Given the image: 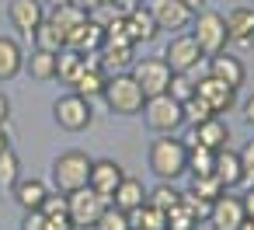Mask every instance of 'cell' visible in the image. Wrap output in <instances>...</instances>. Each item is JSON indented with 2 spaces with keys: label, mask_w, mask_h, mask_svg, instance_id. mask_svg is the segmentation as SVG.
Returning <instances> with one entry per match:
<instances>
[{
  "label": "cell",
  "mask_w": 254,
  "mask_h": 230,
  "mask_svg": "<svg viewBox=\"0 0 254 230\" xmlns=\"http://www.w3.org/2000/svg\"><path fill=\"white\" fill-rule=\"evenodd\" d=\"M105 105L112 115H139L143 112V87L132 80V74H112L105 80V91H101Z\"/></svg>",
  "instance_id": "cell-1"
},
{
  "label": "cell",
  "mask_w": 254,
  "mask_h": 230,
  "mask_svg": "<svg viewBox=\"0 0 254 230\" xmlns=\"http://www.w3.org/2000/svg\"><path fill=\"white\" fill-rule=\"evenodd\" d=\"M150 167L160 181H174L178 174L188 171V147L185 140H174V136H160L150 143Z\"/></svg>",
  "instance_id": "cell-2"
},
{
  "label": "cell",
  "mask_w": 254,
  "mask_h": 230,
  "mask_svg": "<svg viewBox=\"0 0 254 230\" xmlns=\"http://www.w3.org/2000/svg\"><path fill=\"white\" fill-rule=\"evenodd\" d=\"M91 157L84 150H66L53 160V188L60 195H70L77 188H87V178H91Z\"/></svg>",
  "instance_id": "cell-3"
},
{
  "label": "cell",
  "mask_w": 254,
  "mask_h": 230,
  "mask_svg": "<svg viewBox=\"0 0 254 230\" xmlns=\"http://www.w3.org/2000/svg\"><path fill=\"white\" fill-rule=\"evenodd\" d=\"M108 209V199L98 195L94 188H77L66 195V213L73 230H94V223L101 220V213Z\"/></svg>",
  "instance_id": "cell-4"
},
{
  "label": "cell",
  "mask_w": 254,
  "mask_h": 230,
  "mask_svg": "<svg viewBox=\"0 0 254 230\" xmlns=\"http://www.w3.org/2000/svg\"><path fill=\"white\" fill-rule=\"evenodd\" d=\"M191 39L198 42V49H202V56L209 60V56H216V53H223L226 49V21H223V14L219 11H202L198 18H191Z\"/></svg>",
  "instance_id": "cell-5"
},
{
  "label": "cell",
  "mask_w": 254,
  "mask_h": 230,
  "mask_svg": "<svg viewBox=\"0 0 254 230\" xmlns=\"http://www.w3.org/2000/svg\"><path fill=\"white\" fill-rule=\"evenodd\" d=\"M53 119H56V126L66 129V133H84V129L94 122V108H91L87 98H80V94L70 91V94L56 98V105H53Z\"/></svg>",
  "instance_id": "cell-6"
},
{
  "label": "cell",
  "mask_w": 254,
  "mask_h": 230,
  "mask_svg": "<svg viewBox=\"0 0 254 230\" xmlns=\"http://www.w3.org/2000/svg\"><path fill=\"white\" fill-rule=\"evenodd\" d=\"M143 119H146V126H150L153 133L171 136V133L185 122V115H181V101H174L171 94L146 98V101H143Z\"/></svg>",
  "instance_id": "cell-7"
},
{
  "label": "cell",
  "mask_w": 254,
  "mask_h": 230,
  "mask_svg": "<svg viewBox=\"0 0 254 230\" xmlns=\"http://www.w3.org/2000/svg\"><path fill=\"white\" fill-rule=\"evenodd\" d=\"M129 74H132V80L143 87V98L167 94V84H171V67L164 63V56H146V60H136Z\"/></svg>",
  "instance_id": "cell-8"
},
{
  "label": "cell",
  "mask_w": 254,
  "mask_h": 230,
  "mask_svg": "<svg viewBox=\"0 0 254 230\" xmlns=\"http://www.w3.org/2000/svg\"><path fill=\"white\" fill-rule=\"evenodd\" d=\"M202 60H205V56H202L198 42L191 39V32L171 35V42H167V49H164V63L171 67V74H191Z\"/></svg>",
  "instance_id": "cell-9"
},
{
  "label": "cell",
  "mask_w": 254,
  "mask_h": 230,
  "mask_svg": "<svg viewBox=\"0 0 254 230\" xmlns=\"http://www.w3.org/2000/svg\"><path fill=\"white\" fill-rule=\"evenodd\" d=\"M146 11H150L153 25L160 32H171V35L191 28V18H195V11H188L181 0H146Z\"/></svg>",
  "instance_id": "cell-10"
},
{
  "label": "cell",
  "mask_w": 254,
  "mask_h": 230,
  "mask_svg": "<svg viewBox=\"0 0 254 230\" xmlns=\"http://www.w3.org/2000/svg\"><path fill=\"white\" fill-rule=\"evenodd\" d=\"M105 80H108V74L101 70V56H98V53H87V56H84L80 74H77V77H73V84H70V91L91 101V98H101Z\"/></svg>",
  "instance_id": "cell-11"
},
{
  "label": "cell",
  "mask_w": 254,
  "mask_h": 230,
  "mask_svg": "<svg viewBox=\"0 0 254 230\" xmlns=\"http://www.w3.org/2000/svg\"><path fill=\"white\" fill-rule=\"evenodd\" d=\"M7 21L21 35L32 39V32L46 21V4H42V0H11V4H7Z\"/></svg>",
  "instance_id": "cell-12"
},
{
  "label": "cell",
  "mask_w": 254,
  "mask_h": 230,
  "mask_svg": "<svg viewBox=\"0 0 254 230\" xmlns=\"http://www.w3.org/2000/svg\"><path fill=\"white\" fill-rule=\"evenodd\" d=\"M247 220L244 206H240V195H219L212 199V209H209V223L212 230H240V223Z\"/></svg>",
  "instance_id": "cell-13"
},
{
  "label": "cell",
  "mask_w": 254,
  "mask_h": 230,
  "mask_svg": "<svg viewBox=\"0 0 254 230\" xmlns=\"http://www.w3.org/2000/svg\"><path fill=\"white\" fill-rule=\"evenodd\" d=\"M226 143H230V126H226L219 115H212V119L191 126V133H188V140H185V147H209V150H219V147H226Z\"/></svg>",
  "instance_id": "cell-14"
},
{
  "label": "cell",
  "mask_w": 254,
  "mask_h": 230,
  "mask_svg": "<svg viewBox=\"0 0 254 230\" xmlns=\"http://www.w3.org/2000/svg\"><path fill=\"white\" fill-rule=\"evenodd\" d=\"M195 94L202 98V101H209V108L219 115V112H230L233 105H237V91L233 87H226L223 80H216V77H202V80H195Z\"/></svg>",
  "instance_id": "cell-15"
},
{
  "label": "cell",
  "mask_w": 254,
  "mask_h": 230,
  "mask_svg": "<svg viewBox=\"0 0 254 230\" xmlns=\"http://www.w3.org/2000/svg\"><path fill=\"white\" fill-rule=\"evenodd\" d=\"M105 46V28L98 25V21H80L70 35H66V49H73V53H80V56H87V53H98Z\"/></svg>",
  "instance_id": "cell-16"
},
{
  "label": "cell",
  "mask_w": 254,
  "mask_h": 230,
  "mask_svg": "<svg viewBox=\"0 0 254 230\" xmlns=\"http://www.w3.org/2000/svg\"><path fill=\"white\" fill-rule=\"evenodd\" d=\"M209 77H216V80H223L226 87H240L244 84V77H247V70H244V63H240V56H230L226 49L223 53H216V56H209Z\"/></svg>",
  "instance_id": "cell-17"
},
{
  "label": "cell",
  "mask_w": 254,
  "mask_h": 230,
  "mask_svg": "<svg viewBox=\"0 0 254 230\" xmlns=\"http://www.w3.org/2000/svg\"><path fill=\"white\" fill-rule=\"evenodd\" d=\"M126 178V171L115 164V160H94L91 164V178H87V188H94L98 195L112 199V192L119 188V181Z\"/></svg>",
  "instance_id": "cell-18"
},
{
  "label": "cell",
  "mask_w": 254,
  "mask_h": 230,
  "mask_svg": "<svg viewBox=\"0 0 254 230\" xmlns=\"http://www.w3.org/2000/svg\"><path fill=\"white\" fill-rule=\"evenodd\" d=\"M212 174L223 181V188H226V192H230V188H237V185H244V167H240V157H237L230 147H219V150H216Z\"/></svg>",
  "instance_id": "cell-19"
},
{
  "label": "cell",
  "mask_w": 254,
  "mask_h": 230,
  "mask_svg": "<svg viewBox=\"0 0 254 230\" xmlns=\"http://www.w3.org/2000/svg\"><path fill=\"white\" fill-rule=\"evenodd\" d=\"M226 39L237 46H251L254 42V7H233L226 18Z\"/></svg>",
  "instance_id": "cell-20"
},
{
  "label": "cell",
  "mask_w": 254,
  "mask_h": 230,
  "mask_svg": "<svg viewBox=\"0 0 254 230\" xmlns=\"http://www.w3.org/2000/svg\"><path fill=\"white\" fill-rule=\"evenodd\" d=\"M25 70V49L18 39L0 35V80H14Z\"/></svg>",
  "instance_id": "cell-21"
},
{
  "label": "cell",
  "mask_w": 254,
  "mask_h": 230,
  "mask_svg": "<svg viewBox=\"0 0 254 230\" xmlns=\"http://www.w3.org/2000/svg\"><path fill=\"white\" fill-rule=\"evenodd\" d=\"M157 32H160V28L153 25V18H150V11H146V4L126 14V35H129V42H132V46H139V42H153V39H157Z\"/></svg>",
  "instance_id": "cell-22"
},
{
  "label": "cell",
  "mask_w": 254,
  "mask_h": 230,
  "mask_svg": "<svg viewBox=\"0 0 254 230\" xmlns=\"http://www.w3.org/2000/svg\"><path fill=\"white\" fill-rule=\"evenodd\" d=\"M11 192H14V202H18L25 213H32V209H42V202H46V195H49V185L39 181V178H21Z\"/></svg>",
  "instance_id": "cell-23"
},
{
  "label": "cell",
  "mask_w": 254,
  "mask_h": 230,
  "mask_svg": "<svg viewBox=\"0 0 254 230\" xmlns=\"http://www.w3.org/2000/svg\"><path fill=\"white\" fill-rule=\"evenodd\" d=\"M108 202H112L115 209L129 213V209H136V206H143V202H146V185H143L139 178H122Z\"/></svg>",
  "instance_id": "cell-24"
},
{
  "label": "cell",
  "mask_w": 254,
  "mask_h": 230,
  "mask_svg": "<svg viewBox=\"0 0 254 230\" xmlns=\"http://www.w3.org/2000/svg\"><path fill=\"white\" fill-rule=\"evenodd\" d=\"M98 56H101V70L112 77V74H129L132 70V46H101L98 49Z\"/></svg>",
  "instance_id": "cell-25"
},
{
  "label": "cell",
  "mask_w": 254,
  "mask_h": 230,
  "mask_svg": "<svg viewBox=\"0 0 254 230\" xmlns=\"http://www.w3.org/2000/svg\"><path fill=\"white\" fill-rule=\"evenodd\" d=\"M25 70L39 80V84H49L56 80V53H46V49H32V56H25Z\"/></svg>",
  "instance_id": "cell-26"
},
{
  "label": "cell",
  "mask_w": 254,
  "mask_h": 230,
  "mask_svg": "<svg viewBox=\"0 0 254 230\" xmlns=\"http://www.w3.org/2000/svg\"><path fill=\"white\" fill-rule=\"evenodd\" d=\"M129 216V227L132 230H167V213H160V209H153V206H136V209H129L126 213Z\"/></svg>",
  "instance_id": "cell-27"
},
{
  "label": "cell",
  "mask_w": 254,
  "mask_h": 230,
  "mask_svg": "<svg viewBox=\"0 0 254 230\" xmlns=\"http://www.w3.org/2000/svg\"><path fill=\"white\" fill-rule=\"evenodd\" d=\"M46 18H49L63 35H70V32H73L80 21H87L91 14H87V11H80V7H73V4H63V7H49V11H46Z\"/></svg>",
  "instance_id": "cell-28"
},
{
  "label": "cell",
  "mask_w": 254,
  "mask_h": 230,
  "mask_svg": "<svg viewBox=\"0 0 254 230\" xmlns=\"http://www.w3.org/2000/svg\"><path fill=\"white\" fill-rule=\"evenodd\" d=\"M32 42H35V49H46V53H60V49H66V35H63L49 18L32 32Z\"/></svg>",
  "instance_id": "cell-29"
},
{
  "label": "cell",
  "mask_w": 254,
  "mask_h": 230,
  "mask_svg": "<svg viewBox=\"0 0 254 230\" xmlns=\"http://www.w3.org/2000/svg\"><path fill=\"white\" fill-rule=\"evenodd\" d=\"M80 67H84V56L80 53H73V49H60L56 53V80L60 84H73V77L80 74Z\"/></svg>",
  "instance_id": "cell-30"
},
{
  "label": "cell",
  "mask_w": 254,
  "mask_h": 230,
  "mask_svg": "<svg viewBox=\"0 0 254 230\" xmlns=\"http://www.w3.org/2000/svg\"><path fill=\"white\" fill-rule=\"evenodd\" d=\"M18 181H21V160L14 150H4L0 153V192H11Z\"/></svg>",
  "instance_id": "cell-31"
},
{
  "label": "cell",
  "mask_w": 254,
  "mask_h": 230,
  "mask_svg": "<svg viewBox=\"0 0 254 230\" xmlns=\"http://www.w3.org/2000/svg\"><path fill=\"white\" fill-rule=\"evenodd\" d=\"M178 188L171 185V181H160L157 188H146V206H153V209H160V213H167V209H174L178 206Z\"/></svg>",
  "instance_id": "cell-32"
},
{
  "label": "cell",
  "mask_w": 254,
  "mask_h": 230,
  "mask_svg": "<svg viewBox=\"0 0 254 230\" xmlns=\"http://www.w3.org/2000/svg\"><path fill=\"white\" fill-rule=\"evenodd\" d=\"M178 206H181L195 223H209V209H212V202H209V199H202V195H195L191 188L178 195Z\"/></svg>",
  "instance_id": "cell-33"
},
{
  "label": "cell",
  "mask_w": 254,
  "mask_h": 230,
  "mask_svg": "<svg viewBox=\"0 0 254 230\" xmlns=\"http://www.w3.org/2000/svg\"><path fill=\"white\" fill-rule=\"evenodd\" d=\"M212 160H216V150H209V147H188V171H191V178L212 174Z\"/></svg>",
  "instance_id": "cell-34"
},
{
  "label": "cell",
  "mask_w": 254,
  "mask_h": 230,
  "mask_svg": "<svg viewBox=\"0 0 254 230\" xmlns=\"http://www.w3.org/2000/svg\"><path fill=\"white\" fill-rule=\"evenodd\" d=\"M181 115H185V122H188V126H198V122H205V119H212L216 112L209 108V101H202V98L195 94V98H188V101L181 105Z\"/></svg>",
  "instance_id": "cell-35"
},
{
  "label": "cell",
  "mask_w": 254,
  "mask_h": 230,
  "mask_svg": "<svg viewBox=\"0 0 254 230\" xmlns=\"http://www.w3.org/2000/svg\"><path fill=\"white\" fill-rule=\"evenodd\" d=\"M191 192L212 202V199H219L226 188H223V181H219L216 174H198V178H191Z\"/></svg>",
  "instance_id": "cell-36"
},
{
  "label": "cell",
  "mask_w": 254,
  "mask_h": 230,
  "mask_svg": "<svg viewBox=\"0 0 254 230\" xmlns=\"http://www.w3.org/2000/svg\"><path fill=\"white\" fill-rule=\"evenodd\" d=\"M167 94L174 98V101H188V98H195V80L188 77V74H171V84H167Z\"/></svg>",
  "instance_id": "cell-37"
},
{
  "label": "cell",
  "mask_w": 254,
  "mask_h": 230,
  "mask_svg": "<svg viewBox=\"0 0 254 230\" xmlns=\"http://www.w3.org/2000/svg\"><path fill=\"white\" fill-rule=\"evenodd\" d=\"M94 230H132V227H129V216L108 202V209L101 213V220L94 223Z\"/></svg>",
  "instance_id": "cell-38"
},
{
  "label": "cell",
  "mask_w": 254,
  "mask_h": 230,
  "mask_svg": "<svg viewBox=\"0 0 254 230\" xmlns=\"http://www.w3.org/2000/svg\"><path fill=\"white\" fill-rule=\"evenodd\" d=\"M198 223L181 209V206H174V209H167V230H195Z\"/></svg>",
  "instance_id": "cell-39"
},
{
  "label": "cell",
  "mask_w": 254,
  "mask_h": 230,
  "mask_svg": "<svg viewBox=\"0 0 254 230\" xmlns=\"http://www.w3.org/2000/svg\"><path fill=\"white\" fill-rule=\"evenodd\" d=\"M237 157H240V167H244V185H254V140H247Z\"/></svg>",
  "instance_id": "cell-40"
},
{
  "label": "cell",
  "mask_w": 254,
  "mask_h": 230,
  "mask_svg": "<svg viewBox=\"0 0 254 230\" xmlns=\"http://www.w3.org/2000/svg\"><path fill=\"white\" fill-rule=\"evenodd\" d=\"M42 213H46V216H53V213H66V195L49 192V195H46V202H42Z\"/></svg>",
  "instance_id": "cell-41"
},
{
  "label": "cell",
  "mask_w": 254,
  "mask_h": 230,
  "mask_svg": "<svg viewBox=\"0 0 254 230\" xmlns=\"http://www.w3.org/2000/svg\"><path fill=\"white\" fill-rule=\"evenodd\" d=\"M21 230H46V213H42V209H32V213H25V220H21Z\"/></svg>",
  "instance_id": "cell-42"
},
{
  "label": "cell",
  "mask_w": 254,
  "mask_h": 230,
  "mask_svg": "<svg viewBox=\"0 0 254 230\" xmlns=\"http://www.w3.org/2000/svg\"><path fill=\"white\" fill-rule=\"evenodd\" d=\"M46 230H73L70 213H53V216H46Z\"/></svg>",
  "instance_id": "cell-43"
},
{
  "label": "cell",
  "mask_w": 254,
  "mask_h": 230,
  "mask_svg": "<svg viewBox=\"0 0 254 230\" xmlns=\"http://www.w3.org/2000/svg\"><path fill=\"white\" fill-rule=\"evenodd\" d=\"M146 0H112V7L119 11V14H129V11H136V7H143Z\"/></svg>",
  "instance_id": "cell-44"
},
{
  "label": "cell",
  "mask_w": 254,
  "mask_h": 230,
  "mask_svg": "<svg viewBox=\"0 0 254 230\" xmlns=\"http://www.w3.org/2000/svg\"><path fill=\"white\" fill-rule=\"evenodd\" d=\"M240 206H244L247 216H254V185H247V192L240 195Z\"/></svg>",
  "instance_id": "cell-45"
},
{
  "label": "cell",
  "mask_w": 254,
  "mask_h": 230,
  "mask_svg": "<svg viewBox=\"0 0 254 230\" xmlns=\"http://www.w3.org/2000/svg\"><path fill=\"white\" fill-rule=\"evenodd\" d=\"M70 4H73V7H80V11H87V14H91V11H98V7H105L101 0H70Z\"/></svg>",
  "instance_id": "cell-46"
},
{
  "label": "cell",
  "mask_w": 254,
  "mask_h": 230,
  "mask_svg": "<svg viewBox=\"0 0 254 230\" xmlns=\"http://www.w3.org/2000/svg\"><path fill=\"white\" fill-rule=\"evenodd\" d=\"M7 119H11V101L7 94H0V126H7Z\"/></svg>",
  "instance_id": "cell-47"
},
{
  "label": "cell",
  "mask_w": 254,
  "mask_h": 230,
  "mask_svg": "<svg viewBox=\"0 0 254 230\" xmlns=\"http://www.w3.org/2000/svg\"><path fill=\"white\" fill-rule=\"evenodd\" d=\"M244 119H247V126L254 129V94H251V98L244 101Z\"/></svg>",
  "instance_id": "cell-48"
},
{
  "label": "cell",
  "mask_w": 254,
  "mask_h": 230,
  "mask_svg": "<svg viewBox=\"0 0 254 230\" xmlns=\"http://www.w3.org/2000/svg\"><path fill=\"white\" fill-rule=\"evenodd\" d=\"M11 150V136H7V126H0V153Z\"/></svg>",
  "instance_id": "cell-49"
},
{
  "label": "cell",
  "mask_w": 254,
  "mask_h": 230,
  "mask_svg": "<svg viewBox=\"0 0 254 230\" xmlns=\"http://www.w3.org/2000/svg\"><path fill=\"white\" fill-rule=\"evenodd\" d=\"M181 4H185V7H188V11H198V7H202V4H205V0H181Z\"/></svg>",
  "instance_id": "cell-50"
},
{
  "label": "cell",
  "mask_w": 254,
  "mask_h": 230,
  "mask_svg": "<svg viewBox=\"0 0 254 230\" xmlns=\"http://www.w3.org/2000/svg\"><path fill=\"white\" fill-rule=\"evenodd\" d=\"M42 4H49V7H63V4H70V0H42Z\"/></svg>",
  "instance_id": "cell-51"
},
{
  "label": "cell",
  "mask_w": 254,
  "mask_h": 230,
  "mask_svg": "<svg viewBox=\"0 0 254 230\" xmlns=\"http://www.w3.org/2000/svg\"><path fill=\"white\" fill-rule=\"evenodd\" d=\"M240 230H254V216H247V220L240 223Z\"/></svg>",
  "instance_id": "cell-52"
},
{
  "label": "cell",
  "mask_w": 254,
  "mask_h": 230,
  "mask_svg": "<svg viewBox=\"0 0 254 230\" xmlns=\"http://www.w3.org/2000/svg\"><path fill=\"white\" fill-rule=\"evenodd\" d=\"M101 4H112V0H101Z\"/></svg>",
  "instance_id": "cell-53"
},
{
  "label": "cell",
  "mask_w": 254,
  "mask_h": 230,
  "mask_svg": "<svg viewBox=\"0 0 254 230\" xmlns=\"http://www.w3.org/2000/svg\"><path fill=\"white\" fill-rule=\"evenodd\" d=\"M251 7H254V4H251Z\"/></svg>",
  "instance_id": "cell-54"
}]
</instances>
